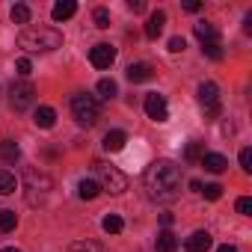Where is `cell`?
Listing matches in <instances>:
<instances>
[{
    "label": "cell",
    "mask_w": 252,
    "mask_h": 252,
    "mask_svg": "<svg viewBox=\"0 0 252 252\" xmlns=\"http://www.w3.org/2000/svg\"><path fill=\"white\" fill-rule=\"evenodd\" d=\"M143 187L149 193L152 202H160V205H169L181 196V169L169 160H158L146 169L143 175Z\"/></svg>",
    "instance_id": "cell-1"
},
{
    "label": "cell",
    "mask_w": 252,
    "mask_h": 252,
    "mask_svg": "<svg viewBox=\"0 0 252 252\" xmlns=\"http://www.w3.org/2000/svg\"><path fill=\"white\" fill-rule=\"evenodd\" d=\"M63 45V33L54 27H27L18 33V48L30 51V54H45V51H57Z\"/></svg>",
    "instance_id": "cell-2"
},
{
    "label": "cell",
    "mask_w": 252,
    "mask_h": 252,
    "mask_svg": "<svg viewBox=\"0 0 252 252\" xmlns=\"http://www.w3.org/2000/svg\"><path fill=\"white\" fill-rule=\"evenodd\" d=\"M51 187H54V181H51V175H48L45 169L30 166V169L24 172V190H27V202H30V205H45Z\"/></svg>",
    "instance_id": "cell-3"
},
{
    "label": "cell",
    "mask_w": 252,
    "mask_h": 252,
    "mask_svg": "<svg viewBox=\"0 0 252 252\" xmlns=\"http://www.w3.org/2000/svg\"><path fill=\"white\" fill-rule=\"evenodd\" d=\"M71 116H74L77 125H86V128H92V125L98 122V116H101V107H98L95 95L77 92V95L71 98Z\"/></svg>",
    "instance_id": "cell-4"
},
{
    "label": "cell",
    "mask_w": 252,
    "mask_h": 252,
    "mask_svg": "<svg viewBox=\"0 0 252 252\" xmlns=\"http://www.w3.org/2000/svg\"><path fill=\"white\" fill-rule=\"evenodd\" d=\"M92 166H95V175H98L95 181H98V187H101V190H107V193H113V196H119V193L128 190V178H125L116 166L101 163V160H95Z\"/></svg>",
    "instance_id": "cell-5"
},
{
    "label": "cell",
    "mask_w": 252,
    "mask_h": 252,
    "mask_svg": "<svg viewBox=\"0 0 252 252\" xmlns=\"http://www.w3.org/2000/svg\"><path fill=\"white\" fill-rule=\"evenodd\" d=\"M33 101H36V89H33V83H30V80H15V83L9 86V104H12V110H15V113L30 110V107H33Z\"/></svg>",
    "instance_id": "cell-6"
},
{
    "label": "cell",
    "mask_w": 252,
    "mask_h": 252,
    "mask_svg": "<svg viewBox=\"0 0 252 252\" xmlns=\"http://www.w3.org/2000/svg\"><path fill=\"white\" fill-rule=\"evenodd\" d=\"M199 104H202V110H205L208 119L220 116V86L211 83V80L202 83V86H199Z\"/></svg>",
    "instance_id": "cell-7"
},
{
    "label": "cell",
    "mask_w": 252,
    "mask_h": 252,
    "mask_svg": "<svg viewBox=\"0 0 252 252\" xmlns=\"http://www.w3.org/2000/svg\"><path fill=\"white\" fill-rule=\"evenodd\" d=\"M89 63L95 65V68H110L113 63H116V48L113 45H95L92 51H89Z\"/></svg>",
    "instance_id": "cell-8"
},
{
    "label": "cell",
    "mask_w": 252,
    "mask_h": 252,
    "mask_svg": "<svg viewBox=\"0 0 252 252\" xmlns=\"http://www.w3.org/2000/svg\"><path fill=\"white\" fill-rule=\"evenodd\" d=\"M146 113H149V119H155V122H166V119H169L166 98H163V95H158V92L146 95Z\"/></svg>",
    "instance_id": "cell-9"
},
{
    "label": "cell",
    "mask_w": 252,
    "mask_h": 252,
    "mask_svg": "<svg viewBox=\"0 0 252 252\" xmlns=\"http://www.w3.org/2000/svg\"><path fill=\"white\" fill-rule=\"evenodd\" d=\"M125 74H128V80H131V83H146V80H152V77H155V68H152L149 63H131Z\"/></svg>",
    "instance_id": "cell-10"
},
{
    "label": "cell",
    "mask_w": 252,
    "mask_h": 252,
    "mask_svg": "<svg viewBox=\"0 0 252 252\" xmlns=\"http://www.w3.org/2000/svg\"><path fill=\"white\" fill-rule=\"evenodd\" d=\"M211 243H214V240H211L208 231H193V234L184 240V249H187V252H208Z\"/></svg>",
    "instance_id": "cell-11"
},
{
    "label": "cell",
    "mask_w": 252,
    "mask_h": 252,
    "mask_svg": "<svg viewBox=\"0 0 252 252\" xmlns=\"http://www.w3.org/2000/svg\"><path fill=\"white\" fill-rule=\"evenodd\" d=\"M208 172H214V175H220V172H225V166H228V160L222 158V155H217V152H205L202 155V160H199Z\"/></svg>",
    "instance_id": "cell-12"
},
{
    "label": "cell",
    "mask_w": 252,
    "mask_h": 252,
    "mask_svg": "<svg viewBox=\"0 0 252 252\" xmlns=\"http://www.w3.org/2000/svg\"><path fill=\"white\" fill-rule=\"evenodd\" d=\"M193 33H196V39H199L202 45H211V42H220V30H217L214 24H208V21H199V24L193 27Z\"/></svg>",
    "instance_id": "cell-13"
},
{
    "label": "cell",
    "mask_w": 252,
    "mask_h": 252,
    "mask_svg": "<svg viewBox=\"0 0 252 252\" xmlns=\"http://www.w3.org/2000/svg\"><path fill=\"white\" fill-rule=\"evenodd\" d=\"M33 122H36V128H54V122H57V110L54 107H39L36 113H33Z\"/></svg>",
    "instance_id": "cell-14"
},
{
    "label": "cell",
    "mask_w": 252,
    "mask_h": 252,
    "mask_svg": "<svg viewBox=\"0 0 252 252\" xmlns=\"http://www.w3.org/2000/svg\"><path fill=\"white\" fill-rule=\"evenodd\" d=\"M125 143H128V137H125V131H110V134H104V152H122L125 149Z\"/></svg>",
    "instance_id": "cell-15"
},
{
    "label": "cell",
    "mask_w": 252,
    "mask_h": 252,
    "mask_svg": "<svg viewBox=\"0 0 252 252\" xmlns=\"http://www.w3.org/2000/svg\"><path fill=\"white\" fill-rule=\"evenodd\" d=\"M163 24H166V12H152V18H149V24H146V36L149 39H158L160 33H163Z\"/></svg>",
    "instance_id": "cell-16"
},
{
    "label": "cell",
    "mask_w": 252,
    "mask_h": 252,
    "mask_svg": "<svg viewBox=\"0 0 252 252\" xmlns=\"http://www.w3.org/2000/svg\"><path fill=\"white\" fill-rule=\"evenodd\" d=\"M77 12V3L74 0H60V3L51 9V15H54V21H68L71 15Z\"/></svg>",
    "instance_id": "cell-17"
},
{
    "label": "cell",
    "mask_w": 252,
    "mask_h": 252,
    "mask_svg": "<svg viewBox=\"0 0 252 252\" xmlns=\"http://www.w3.org/2000/svg\"><path fill=\"white\" fill-rule=\"evenodd\" d=\"M0 158H3L6 163H15L21 158V146L15 140H0Z\"/></svg>",
    "instance_id": "cell-18"
},
{
    "label": "cell",
    "mask_w": 252,
    "mask_h": 252,
    "mask_svg": "<svg viewBox=\"0 0 252 252\" xmlns=\"http://www.w3.org/2000/svg\"><path fill=\"white\" fill-rule=\"evenodd\" d=\"M155 249H158V252H175V249H178L175 234H172V231H160L158 240H155Z\"/></svg>",
    "instance_id": "cell-19"
},
{
    "label": "cell",
    "mask_w": 252,
    "mask_h": 252,
    "mask_svg": "<svg viewBox=\"0 0 252 252\" xmlns=\"http://www.w3.org/2000/svg\"><path fill=\"white\" fill-rule=\"evenodd\" d=\"M98 193H101V187H98L95 178H83V181L77 184V196H80V199H95Z\"/></svg>",
    "instance_id": "cell-20"
},
{
    "label": "cell",
    "mask_w": 252,
    "mask_h": 252,
    "mask_svg": "<svg viewBox=\"0 0 252 252\" xmlns=\"http://www.w3.org/2000/svg\"><path fill=\"white\" fill-rule=\"evenodd\" d=\"M15 190H18L15 175L6 172V169H0V196H9V193H15Z\"/></svg>",
    "instance_id": "cell-21"
},
{
    "label": "cell",
    "mask_w": 252,
    "mask_h": 252,
    "mask_svg": "<svg viewBox=\"0 0 252 252\" xmlns=\"http://www.w3.org/2000/svg\"><path fill=\"white\" fill-rule=\"evenodd\" d=\"M15 225H18V217L12 211H6V208H0V231L9 234V231H15Z\"/></svg>",
    "instance_id": "cell-22"
},
{
    "label": "cell",
    "mask_w": 252,
    "mask_h": 252,
    "mask_svg": "<svg viewBox=\"0 0 252 252\" xmlns=\"http://www.w3.org/2000/svg\"><path fill=\"white\" fill-rule=\"evenodd\" d=\"M101 225H104V231H107V234H119V231L125 228V220H122L119 214H107Z\"/></svg>",
    "instance_id": "cell-23"
},
{
    "label": "cell",
    "mask_w": 252,
    "mask_h": 252,
    "mask_svg": "<svg viewBox=\"0 0 252 252\" xmlns=\"http://www.w3.org/2000/svg\"><path fill=\"white\" fill-rule=\"evenodd\" d=\"M68 252H107V249L98 240H77V243L68 246Z\"/></svg>",
    "instance_id": "cell-24"
},
{
    "label": "cell",
    "mask_w": 252,
    "mask_h": 252,
    "mask_svg": "<svg viewBox=\"0 0 252 252\" xmlns=\"http://www.w3.org/2000/svg\"><path fill=\"white\" fill-rule=\"evenodd\" d=\"M116 92H119V86H116V80H110V77H104V80H98V95H101L104 101H110V98H116Z\"/></svg>",
    "instance_id": "cell-25"
},
{
    "label": "cell",
    "mask_w": 252,
    "mask_h": 252,
    "mask_svg": "<svg viewBox=\"0 0 252 252\" xmlns=\"http://www.w3.org/2000/svg\"><path fill=\"white\" fill-rule=\"evenodd\" d=\"M12 21L15 24H30V6L27 3H15L12 6Z\"/></svg>",
    "instance_id": "cell-26"
},
{
    "label": "cell",
    "mask_w": 252,
    "mask_h": 252,
    "mask_svg": "<svg viewBox=\"0 0 252 252\" xmlns=\"http://www.w3.org/2000/svg\"><path fill=\"white\" fill-rule=\"evenodd\" d=\"M92 18H95V27H101V30L110 27V9H107V6H98V9L92 12Z\"/></svg>",
    "instance_id": "cell-27"
},
{
    "label": "cell",
    "mask_w": 252,
    "mask_h": 252,
    "mask_svg": "<svg viewBox=\"0 0 252 252\" xmlns=\"http://www.w3.org/2000/svg\"><path fill=\"white\" fill-rule=\"evenodd\" d=\"M202 155H205V152H202V146H199V143H190V146L184 149V160H187V163L202 160Z\"/></svg>",
    "instance_id": "cell-28"
},
{
    "label": "cell",
    "mask_w": 252,
    "mask_h": 252,
    "mask_svg": "<svg viewBox=\"0 0 252 252\" xmlns=\"http://www.w3.org/2000/svg\"><path fill=\"white\" fill-rule=\"evenodd\" d=\"M202 54L208 60H222V45L220 42H211V45H202Z\"/></svg>",
    "instance_id": "cell-29"
},
{
    "label": "cell",
    "mask_w": 252,
    "mask_h": 252,
    "mask_svg": "<svg viewBox=\"0 0 252 252\" xmlns=\"http://www.w3.org/2000/svg\"><path fill=\"white\" fill-rule=\"evenodd\" d=\"M199 193H202L205 199H211V202H217V199L222 196V187H220V184H205V187H202Z\"/></svg>",
    "instance_id": "cell-30"
},
{
    "label": "cell",
    "mask_w": 252,
    "mask_h": 252,
    "mask_svg": "<svg viewBox=\"0 0 252 252\" xmlns=\"http://www.w3.org/2000/svg\"><path fill=\"white\" fill-rule=\"evenodd\" d=\"M15 68H18V74H21V80H27V77L33 74V63H30L27 57H21V60L15 63Z\"/></svg>",
    "instance_id": "cell-31"
},
{
    "label": "cell",
    "mask_w": 252,
    "mask_h": 252,
    "mask_svg": "<svg viewBox=\"0 0 252 252\" xmlns=\"http://www.w3.org/2000/svg\"><path fill=\"white\" fill-rule=\"evenodd\" d=\"M234 208H237V214H243V217H249V214H252V199H249V196H240Z\"/></svg>",
    "instance_id": "cell-32"
},
{
    "label": "cell",
    "mask_w": 252,
    "mask_h": 252,
    "mask_svg": "<svg viewBox=\"0 0 252 252\" xmlns=\"http://www.w3.org/2000/svg\"><path fill=\"white\" fill-rule=\"evenodd\" d=\"M240 169L243 172H252V152L249 149H240Z\"/></svg>",
    "instance_id": "cell-33"
},
{
    "label": "cell",
    "mask_w": 252,
    "mask_h": 252,
    "mask_svg": "<svg viewBox=\"0 0 252 252\" xmlns=\"http://www.w3.org/2000/svg\"><path fill=\"white\" fill-rule=\"evenodd\" d=\"M169 51H172V54H181V51H184V39H181V36L169 39Z\"/></svg>",
    "instance_id": "cell-34"
},
{
    "label": "cell",
    "mask_w": 252,
    "mask_h": 252,
    "mask_svg": "<svg viewBox=\"0 0 252 252\" xmlns=\"http://www.w3.org/2000/svg\"><path fill=\"white\" fill-rule=\"evenodd\" d=\"M128 9H131V12H143L146 3H143V0H128Z\"/></svg>",
    "instance_id": "cell-35"
},
{
    "label": "cell",
    "mask_w": 252,
    "mask_h": 252,
    "mask_svg": "<svg viewBox=\"0 0 252 252\" xmlns=\"http://www.w3.org/2000/svg\"><path fill=\"white\" fill-rule=\"evenodd\" d=\"M184 9H187V12H199V9H202V3H196V0H190V3H184Z\"/></svg>",
    "instance_id": "cell-36"
},
{
    "label": "cell",
    "mask_w": 252,
    "mask_h": 252,
    "mask_svg": "<svg viewBox=\"0 0 252 252\" xmlns=\"http://www.w3.org/2000/svg\"><path fill=\"white\" fill-rule=\"evenodd\" d=\"M160 222L163 225H172V214H160Z\"/></svg>",
    "instance_id": "cell-37"
},
{
    "label": "cell",
    "mask_w": 252,
    "mask_h": 252,
    "mask_svg": "<svg viewBox=\"0 0 252 252\" xmlns=\"http://www.w3.org/2000/svg\"><path fill=\"white\" fill-rule=\"evenodd\" d=\"M217 252H237V246H228V243H225V246H220Z\"/></svg>",
    "instance_id": "cell-38"
},
{
    "label": "cell",
    "mask_w": 252,
    "mask_h": 252,
    "mask_svg": "<svg viewBox=\"0 0 252 252\" xmlns=\"http://www.w3.org/2000/svg\"><path fill=\"white\" fill-rule=\"evenodd\" d=\"M0 252H21V249H15V246H6V249H0Z\"/></svg>",
    "instance_id": "cell-39"
}]
</instances>
